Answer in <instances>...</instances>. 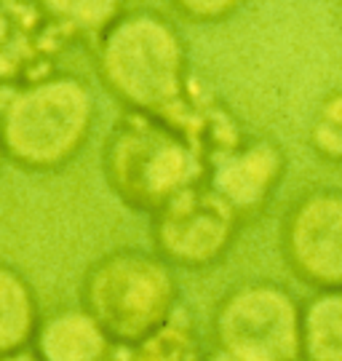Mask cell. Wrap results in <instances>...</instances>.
<instances>
[{
    "instance_id": "obj_7",
    "label": "cell",
    "mask_w": 342,
    "mask_h": 361,
    "mask_svg": "<svg viewBox=\"0 0 342 361\" xmlns=\"http://www.w3.org/2000/svg\"><path fill=\"white\" fill-rule=\"evenodd\" d=\"M286 268L316 292L342 289V188H310L286 207L279 225Z\"/></svg>"
},
{
    "instance_id": "obj_20",
    "label": "cell",
    "mask_w": 342,
    "mask_h": 361,
    "mask_svg": "<svg viewBox=\"0 0 342 361\" xmlns=\"http://www.w3.org/2000/svg\"><path fill=\"white\" fill-rule=\"evenodd\" d=\"M3 164H6V150H3V142H0V169H3Z\"/></svg>"
},
{
    "instance_id": "obj_13",
    "label": "cell",
    "mask_w": 342,
    "mask_h": 361,
    "mask_svg": "<svg viewBox=\"0 0 342 361\" xmlns=\"http://www.w3.org/2000/svg\"><path fill=\"white\" fill-rule=\"evenodd\" d=\"M209 350L203 348L198 326L182 313V308L152 335L140 340L131 348H118L115 361H206Z\"/></svg>"
},
{
    "instance_id": "obj_18",
    "label": "cell",
    "mask_w": 342,
    "mask_h": 361,
    "mask_svg": "<svg viewBox=\"0 0 342 361\" xmlns=\"http://www.w3.org/2000/svg\"><path fill=\"white\" fill-rule=\"evenodd\" d=\"M0 361H40V359L32 353V348H30V350H22V353H16V356H8V359H0Z\"/></svg>"
},
{
    "instance_id": "obj_11",
    "label": "cell",
    "mask_w": 342,
    "mask_h": 361,
    "mask_svg": "<svg viewBox=\"0 0 342 361\" xmlns=\"http://www.w3.org/2000/svg\"><path fill=\"white\" fill-rule=\"evenodd\" d=\"M40 326L38 295L19 268L0 259V359L32 348Z\"/></svg>"
},
{
    "instance_id": "obj_15",
    "label": "cell",
    "mask_w": 342,
    "mask_h": 361,
    "mask_svg": "<svg viewBox=\"0 0 342 361\" xmlns=\"http://www.w3.org/2000/svg\"><path fill=\"white\" fill-rule=\"evenodd\" d=\"M49 8L73 38L94 43L123 11V3H49Z\"/></svg>"
},
{
    "instance_id": "obj_3",
    "label": "cell",
    "mask_w": 342,
    "mask_h": 361,
    "mask_svg": "<svg viewBox=\"0 0 342 361\" xmlns=\"http://www.w3.org/2000/svg\"><path fill=\"white\" fill-rule=\"evenodd\" d=\"M97 97L78 73H51L19 89H0V142L25 171L49 174L70 166L89 145Z\"/></svg>"
},
{
    "instance_id": "obj_14",
    "label": "cell",
    "mask_w": 342,
    "mask_h": 361,
    "mask_svg": "<svg viewBox=\"0 0 342 361\" xmlns=\"http://www.w3.org/2000/svg\"><path fill=\"white\" fill-rule=\"evenodd\" d=\"M307 145L321 161L342 164V86L326 91L318 102L307 126Z\"/></svg>"
},
{
    "instance_id": "obj_5",
    "label": "cell",
    "mask_w": 342,
    "mask_h": 361,
    "mask_svg": "<svg viewBox=\"0 0 342 361\" xmlns=\"http://www.w3.org/2000/svg\"><path fill=\"white\" fill-rule=\"evenodd\" d=\"M212 340L249 361H303V302L276 281H241L219 297Z\"/></svg>"
},
{
    "instance_id": "obj_4",
    "label": "cell",
    "mask_w": 342,
    "mask_h": 361,
    "mask_svg": "<svg viewBox=\"0 0 342 361\" xmlns=\"http://www.w3.org/2000/svg\"><path fill=\"white\" fill-rule=\"evenodd\" d=\"M80 305L115 348H131L182 308V292L174 268L155 252L118 246L83 273Z\"/></svg>"
},
{
    "instance_id": "obj_12",
    "label": "cell",
    "mask_w": 342,
    "mask_h": 361,
    "mask_svg": "<svg viewBox=\"0 0 342 361\" xmlns=\"http://www.w3.org/2000/svg\"><path fill=\"white\" fill-rule=\"evenodd\" d=\"M303 361H342V289L313 292L303 302Z\"/></svg>"
},
{
    "instance_id": "obj_19",
    "label": "cell",
    "mask_w": 342,
    "mask_h": 361,
    "mask_svg": "<svg viewBox=\"0 0 342 361\" xmlns=\"http://www.w3.org/2000/svg\"><path fill=\"white\" fill-rule=\"evenodd\" d=\"M334 16H337V22L342 27V3H337V8H334Z\"/></svg>"
},
{
    "instance_id": "obj_6",
    "label": "cell",
    "mask_w": 342,
    "mask_h": 361,
    "mask_svg": "<svg viewBox=\"0 0 342 361\" xmlns=\"http://www.w3.org/2000/svg\"><path fill=\"white\" fill-rule=\"evenodd\" d=\"M243 222L233 209L203 182L150 217L152 249L171 268L206 271L228 257Z\"/></svg>"
},
{
    "instance_id": "obj_9",
    "label": "cell",
    "mask_w": 342,
    "mask_h": 361,
    "mask_svg": "<svg viewBox=\"0 0 342 361\" xmlns=\"http://www.w3.org/2000/svg\"><path fill=\"white\" fill-rule=\"evenodd\" d=\"M283 147L273 137H254L212 169L209 188L241 217V222H246L270 204L273 193L283 182Z\"/></svg>"
},
{
    "instance_id": "obj_16",
    "label": "cell",
    "mask_w": 342,
    "mask_h": 361,
    "mask_svg": "<svg viewBox=\"0 0 342 361\" xmlns=\"http://www.w3.org/2000/svg\"><path fill=\"white\" fill-rule=\"evenodd\" d=\"M241 8V3H171V11L177 13L182 22H190V25H219L230 19L233 13Z\"/></svg>"
},
{
    "instance_id": "obj_2",
    "label": "cell",
    "mask_w": 342,
    "mask_h": 361,
    "mask_svg": "<svg viewBox=\"0 0 342 361\" xmlns=\"http://www.w3.org/2000/svg\"><path fill=\"white\" fill-rule=\"evenodd\" d=\"M102 174L121 204L152 217L179 193L209 182L212 164L171 118L123 110L102 147Z\"/></svg>"
},
{
    "instance_id": "obj_10",
    "label": "cell",
    "mask_w": 342,
    "mask_h": 361,
    "mask_svg": "<svg viewBox=\"0 0 342 361\" xmlns=\"http://www.w3.org/2000/svg\"><path fill=\"white\" fill-rule=\"evenodd\" d=\"M40 361H115V343L83 305H67L43 316L32 340Z\"/></svg>"
},
{
    "instance_id": "obj_1",
    "label": "cell",
    "mask_w": 342,
    "mask_h": 361,
    "mask_svg": "<svg viewBox=\"0 0 342 361\" xmlns=\"http://www.w3.org/2000/svg\"><path fill=\"white\" fill-rule=\"evenodd\" d=\"M94 65L123 110L164 116L190 91L188 43L177 22L150 6H123L94 40Z\"/></svg>"
},
{
    "instance_id": "obj_8",
    "label": "cell",
    "mask_w": 342,
    "mask_h": 361,
    "mask_svg": "<svg viewBox=\"0 0 342 361\" xmlns=\"http://www.w3.org/2000/svg\"><path fill=\"white\" fill-rule=\"evenodd\" d=\"M73 43L49 3H0V89H19L56 73Z\"/></svg>"
},
{
    "instance_id": "obj_17",
    "label": "cell",
    "mask_w": 342,
    "mask_h": 361,
    "mask_svg": "<svg viewBox=\"0 0 342 361\" xmlns=\"http://www.w3.org/2000/svg\"><path fill=\"white\" fill-rule=\"evenodd\" d=\"M206 361H249V359H241V356H236V353H228V350L212 348V350H209V359H206Z\"/></svg>"
}]
</instances>
